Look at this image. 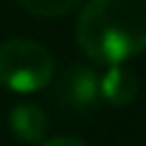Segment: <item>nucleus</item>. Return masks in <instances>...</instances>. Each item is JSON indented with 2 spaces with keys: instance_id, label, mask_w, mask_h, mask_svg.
I'll list each match as a JSON object with an SVG mask.
<instances>
[{
  "instance_id": "1",
  "label": "nucleus",
  "mask_w": 146,
  "mask_h": 146,
  "mask_svg": "<svg viewBox=\"0 0 146 146\" xmlns=\"http://www.w3.org/2000/svg\"><path fill=\"white\" fill-rule=\"evenodd\" d=\"M77 41L108 67L146 51V0H90L77 18Z\"/></svg>"
},
{
  "instance_id": "2",
  "label": "nucleus",
  "mask_w": 146,
  "mask_h": 146,
  "mask_svg": "<svg viewBox=\"0 0 146 146\" xmlns=\"http://www.w3.org/2000/svg\"><path fill=\"white\" fill-rule=\"evenodd\" d=\"M54 80L51 51L31 38L0 44V85L13 92H36Z\"/></svg>"
},
{
  "instance_id": "3",
  "label": "nucleus",
  "mask_w": 146,
  "mask_h": 146,
  "mask_svg": "<svg viewBox=\"0 0 146 146\" xmlns=\"http://www.w3.org/2000/svg\"><path fill=\"white\" fill-rule=\"evenodd\" d=\"M56 100L74 110H92L100 100V77L82 64H72L56 80Z\"/></svg>"
},
{
  "instance_id": "4",
  "label": "nucleus",
  "mask_w": 146,
  "mask_h": 146,
  "mask_svg": "<svg viewBox=\"0 0 146 146\" xmlns=\"http://www.w3.org/2000/svg\"><path fill=\"white\" fill-rule=\"evenodd\" d=\"M8 126L13 131V136L23 144H36L46 136V128H49V118L46 113L33 105V103H18L10 115H8Z\"/></svg>"
},
{
  "instance_id": "5",
  "label": "nucleus",
  "mask_w": 146,
  "mask_h": 146,
  "mask_svg": "<svg viewBox=\"0 0 146 146\" xmlns=\"http://www.w3.org/2000/svg\"><path fill=\"white\" fill-rule=\"evenodd\" d=\"M139 95V80L131 69L123 64H110L108 72L100 77V98H105L110 105H128Z\"/></svg>"
},
{
  "instance_id": "6",
  "label": "nucleus",
  "mask_w": 146,
  "mask_h": 146,
  "mask_svg": "<svg viewBox=\"0 0 146 146\" xmlns=\"http://www.w3.org/2000/svg\"><path fill=\"white\" fill-rule=\"evenodd\" d=\"M80 3L82 0H18V5L36 18H62Z\"/></svg>"
},
{
  "instance_id": "7",
  "label": "nucleus",
  "mask_w": 146,
  "mask_h": 146,
  "mask_svg": "<svg viewBox=\"0 0 146 146\" xmlns=\"http://www.w3.org/2000/svg\"><path fill=\"white\" fill-rule=\"evenodd\" d=\"M41 146H87V144H85V141H80V139L59 136V139H49V141H44Z\"/></svg>"
}]
</instances>
